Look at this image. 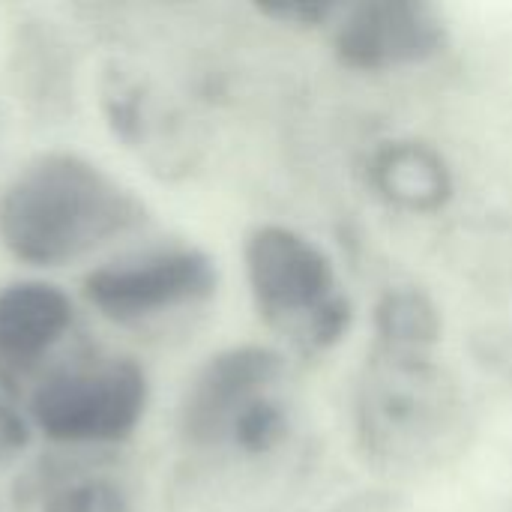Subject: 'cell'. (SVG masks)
Listing matches in <instances>:
<instances>
[{
  "label": "cell",
  "mask_w": 512,
  "mask_h": 512,
  "mask_svg": "<svg viewBox=\"0 0 512 512\" xmlns=\"http://www.w3.org/2000/svg\"><path fill=\"white\" fill-rule=\"evenodd\" d=\"M144 219V204L78 153L36 156L0 192V243L33 267L78 261Z\"/></svg>",
  "instance_id": "obj_1"
},
{
  "label": "cell",
  "mask_w": 512,
  "mask_h": 512,
  "mask_svg": "<svg viewBox=\"0 0 512 512\" xmlns=\"http://www.w3.org/2000/svg\"><path fill=\"white\" fill-rule=\"evenodd\" d=\"M354 426L363 456L390 474H426L456 459L471 432L468 402L444 366L414 354L372 348L366 357Z\"/></svg>",
  "instance_id": "obj_2"
},
{
  "label": "cell",
  "mask_w": 512,
  "mask_h": 512,
  "mask_svg": "<svg viewBox=\"0 0 512 512\" xmlns=\"http://www.w3.org/2000/svg\"><path fill=\"white\" fill-rule=\"evenodd\" d=\"M243 267L252 303L270 330L312 354L345 339L354 321L351 300L309 237L285 225H258L246 234Z\"/></svg>",
  "instance_id": "obj_3"
},
{
  "label": "cell",
  "mask_w": 512,
  "mask_h": 512,
  "mask_svg": "<svg viewBox=\"0 0 512 512\" xmlns=\"http://www.w3.org/2000/svg\"><path fill=\"white\" fill-rule=\"evenodd\" d=\"M147 399L144 366L108 357L48 375L30 396V417L57 444H117L138 429Z\"/></svg>",
  "instance_id": "obj_4"
},
{
  "label": "cell",
  "mask_w": 512,
  "mask_h": 512,
  "mask_svg": "<svg viewBox=\"0 0 512 512\" xmlns=\"http://www.w3.org/2000/svg\"><path fill=\"white\" fill-rule=\"evenodd\" d=\"M219 273L207 252L192 246L156 249L129 261L93 270L84 279L87 300L117 324L207 303L216 294Z\"/></svg>",
  "instance_id": "obj_5"
},
{
  "label": "cell",
  "mask_w": 512,
  "mask_h": 512,
  "mask_svg": "<svg viewBox=\"0 0 512 512\" xmlns=\"http://www.w3.org/2000/svg\"><path fill=\"white\" fill-rule=\"evenodd\" d=\"M450 27L426 0H357L342 3L333 21L336 60L357 72H387L438 57Z\"/></svg>",
  "instance_id": "obj_6"
},
{
  "label": "cell",
  "mask_w": 512,
  "mask_h": 512,
  "mask_svg": "<svg viewBox=\"0 0 512 512\" xmlns=\"http://www.w3.org/2000/svg\"><path fill=\"white\" fill-rule=\"evenodd\" d=\"M285 360L267 345H234L213 354L189 381L180 402V435L192 447H216L231 441L240 414L270 396L282 378Z\"/></svg>",
  "instance_id": "obj_7"
},
{
  "label": "cell",
  "mask_w": 512,
  "mask_h": 512,
  "mask_svg": "<svg viewBox=\"0 0 512 512\" xmlns=\"http://www.w3.org/2000/svg\"><path fill=\"white\" fill-rule=\"evenodd\" d=\"M72 327V300L48 282H12L0 291V375L36 366Z\"/></svg>",
  "instance_id": "obj_8"
},
{
  "label": "cell",
  "mask_w": 512,
  "mask_h": 512,
  "mask_svg": "<svg viewBox=\"0 0 512 512\" xmlns=\"http://www.w3.org/2000/svg\"><path fill=\"white\" fill-rule=\"evenodd\" d=\"M369 183L387 204L408 213H435L453 195L447 159L414 138L381 144L369 162Z\"/></svg>",
  "instance_id": "obj_9"
},
{
  "label": "cell",
  "mask_w": 512,
  "mask_h": 512,
  "mask_svg": "<svg viewBox=\"0 0 512 512\" xmlns=\"http://www.w3.org/2000/svg\"><path fill=\"white\" fill-rule=\"evenodd\" d=\"M444 330L441 309L417 285H399L384 291L375 306V348L390 354L426 357L438 345Z\"/></svg>",
  "instance_id": "obj_10"
},
{
  "label": "cell",
  "mask_w": 512,
  "mask_h": 512,
  "mask_svg": "<svg viewBox=\"0 0 512 512\" xmlns=\"http://www.w3.org/2000/svg\"><path fill=\"white\" fill-rule=\"evenodd\" d=\"M285 438H288V411L273 396L252 402L240 414V420L234 423V432H231V444L249 456L273 453Z\"/></svg>",
  "instance_id": "obj_11"
},
{
  "label": "cell",
  "mask_w": 512,
  "mask_h": 512,
  "mask_svg": "<svg viewBox=\"0 0 512 512\" xmlns=\"http://www.w3.org/2000/svg\"><path fill=\"white\" fill-rule=\"evenodd\" d=\"M42 512H132V504L111 480H81L57 489Z\"/></svg>",
  "instance_id": "obj_12"
},
{
  "label": "cell",
  "mask_w": 512,
  "mask_h": 512,
  "mask_svg": "<svg viewBox=\"0 0 512 512\" xmlns=\"http://www.w3.org/2000/svg\"><path fill=\"white\" fill-rule=\"evenodd\" d=\"M342 3L336 0H282V3H258V12L273 18V21H282L288 27H300V30H309V27H324V24H333L336 15H339Z\"/></svg>",
  "instance_id": "obj_13"
},
{
  "label": "cell",
  "mask_w": 512,
  "mask_h": 512,
  "mask_svg": "<svg viewBox=\"0 0 512 512\" xmlns=\"http://www.w3.org/2000/svg\"><path fill=\"white\" fill-rule=\"evenodd\" d=\"M27 423L9 408L0 402V468L27 447Z\"/></svg>",
  "instance_id": "obj_14"
}]
</instances>
